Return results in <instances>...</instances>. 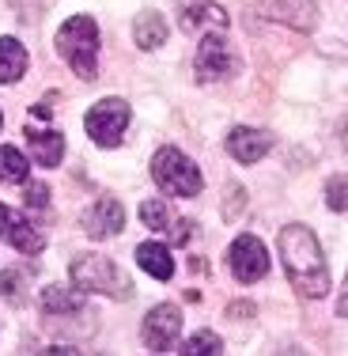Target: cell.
I'll return each instance as SVG.
<instances>
[{
  "label": "cell",
  "mask_w": 348,
  "mask_h": 356,
  "mask_svg": "<svg viewBox=\"0 0 348 356\" xmlns=\"http://www.w3.org/2000/svg\"><path fill=\"white\" fill-rule=\"evenodd\" d=\"M280 261L288 269V281L299 288L303 296L318 300V296L329 292V266L322 258V247L310 227H303V224L280 227Z\"/></svg>",
  "instance_id": "1"
},
{
  "label": "cell",
  "mask_w": 348,
  "mask_h": 356,
  "mask_svg": "<svg viewBox=\"0 0 348 356\" xmlns=\"http://www.w3.org/2000/svg\"><path fill=\"white\" fill-rule=\"evenodd\" d=\"M57 49H61V57L72 65L76 76L95 80V69H99V27H95L91 15H72V19L57 31Z\"/></svg>",
  "instance_id": "2"
},
{
  "label": "cell",
  "mask_w": 348,
  "mask_h": 356,
  "mask_svg": "<svg viewBox=\"0 0 348 356\" xmlns=\"http://www.w3.org/2000/svg\"><path fill=\"white\" fill-rule=\"evenodd\" d=\"M72 284L83 292H99V296H114V300H129L133 284L122 269L103 254H83L72 261Z\"/></svg>",
  "instance_id": "3"
},
{
  "label": "cell",
  "mask_w": 348,
  "mask_h": 356,
  "mask_svg": "<svg viewBox=\"0 0 348 356\" xmlns=\"http://www.w3.org/2000/svg\"><path fill=\"white\" fill-rule=\"evenodd\" d=\"M151 178L163 193L171 197H197L201 193V171L193 167L190 156H182L178 148H159L156 159H151Z\"/></svg>",
  "instance_id": "4"
},
{
  "label": "cell",
  "mask_w": 348,
  "mask_h": 356,
  "mask_svg": "<svg viewBox=\"0 0 348 356\" xmlns=\"http://www.w3.org/2000/svg\"><path fill=\"white\" fill-rule=\"evenodd\" d=\"M83 125H88V137L95 140L99 148H114V144L122 140V133L129 129V106H125L122 99H99V103L88 110Z\"/></svg>",
  "instance_id": "5"
},
{
  "label": "cell",
  "mask_w": 348,
  "mask_h": 356,
  "mask_svg": "<svg viewBox=\"0 0 348 356\" xmlns=\"http://www.w3.org/2000/svg\"><path fill=\"white\" fill-rule=\"evenodd\" d=\"M178 337H182V311L174 303H159L144 318V345L151 353H178Z\"/></svg>",
  "instance_id": "6"
},
{
  "label": "cell",
  "mask_w": 348,
  "mask_h": 356,
  "mask_svg": "<svg viewBox=\"0 0 348 356\" xmlns=\"http://www.w3.org/2000/svg\"><path fill=\"white\" fill-rule=\"evenodd\" d=\"M193 65H197V80H224V76L235 72L239 61H235L231 46L219 38V31H208V35L201 38V46H197Z\"/></svg>",
  "instance_id": "7"
},
{
  "label": "cell",
  "mask_w": 348,
  "mask_h": 356,
  "mask_svg": "<svg viewBox=\"0 0 348 356\" xmlns=\"http://www.w3.org/2000/svg\"><path fill=\"white\" fill-rule=\"evenodd\" d=\"M231 273H235V281H242V284H254L269 273V250L261 247V239L239 235V239L231 243Z\"/></svg>",
  "instance_id": "8"
},
{
  "label": "cell",
  "mask_w": 348,
  "mask_h": 356,
  "mask_svg": "<svg viewBox=\"0 0 348 356\" xmlns=\"http://www.w3.org/2000/svg\"><path fill=\"white\" fill-rule=\"evenodd\" d=\"M178 23L193 35H208L227 27V12L212 0H178Z\"/></svg>",
  "instance_id": "9"
},
{
  "label": "cell",
  "mask_w": 348,
  "mask_h": 356,
  "mask_svg": "<svg viewBox=\"0 0 348 356\" xmlns=\"http://www.w3.org/2000/svg\"><path fill=\"white\" fill-rule=\"evenodd\" d=\"M125 227V209L122 201L114 197H99L95 205L83 213V232L91 235V239H110V235H117Z\"/></svg>",
  "instance_id": "10"
},
{
  "label": "cell",
  "mask_w": 348,
  "mask_h": 356,
  "mask_svg": "<svg viewBox=\"0 0 348 356\" xmlns=\"http://www.w3.org/2000/svg\"><path fill=\"white\" fill-rule=\"evenodd\" d=\"M140 220L151 227V232H163L167 239H174V243H185V239H190V227H193L190 220L167 213V201H159V197L144 201V205H140Z\"/></svg>",
  "instance_id": "11"
},
{
  "label": "cell",
  "mask_w": 348,
  "mask_h": 356,
  "mask_svg": "<svg viewBox=\"0 0 348 356\" xmlns=\"http://www.w3.org/2000/svg\"><path fill=\"white\" fill-rule=\"evenodd\" d=\"M273 148V137L261 129H246V125H239V129L227 133V152H231L239 163H258V159H265V152Z\"/></svg>",
  "instance_id": "12"
},
{
  "label": "cell",
  "mask_w": 348,
  "mask_h": 356,
  "mask_svg": "<svg viewBox=\"0 0 348 356\" xmlns=\"http://www.w3.org/2000/svg\"><path fill=\"white\" fill-rule=\"evenodd\" d=\"M27 148H31V159L38 167H57L65 156V137L57 129H27Z\"/></svg>",
  "instance_id": "13"
},
{
  "label": "cell",
  "mask_w": 348,
  "mask_h": 356,
  "mask_svg": "<svg viewBox=\"0 0 348 356\" xmlns=\"http://www.w3.org/2000/svg\"><path fill=\"white\" fill-rule=\"evenodd\" d=\"M42 307L49 315H80L83 311V288H65V284H49L42 288Z\"/></svg>",
  "instance_id": "14"
},
{
  "label": "cell",
  "mask_w": 348,
  "mask_h": 356,
  "mask_svg": "<svg viewBox=\"0 0 348 356\" xmlns=\"http://www.w3.org/2000/svg\"><path fill=\"white\" fill-rule=\"evenodd\" d=\"M137 261L144 273H151L156 281H171L174 277V258L163 243H140L137 247Z\"/></svg>",
  "instance_id": "15"
},
{
  "label": "cell",
  "mask_w": 348,
  "mask_h": 356,
  "mask_svg": "<svg viewBox=\"0 0 348 356\" xmlns=\"http://www.w3.org/2000/svg\"><path fill=\"white\" fill-rule=\"evenodd\" d=\"M265 12L292 27H314V0H265Z\"/></svg>",
  "instance_id": "16"
},
{
  "label": "cell",
  "mask_w": 348,
  "mask_h": 356,
  "mask_svg": "<svg viewBox=\"0 0 348 356\" xmlns=\"http://www.w3.org/2000/svg\"><path fill=\"white\" fill-rule=\"evenodd\" d=\"M27 69V49L15 38H0V83H15Z\"/></svg>",
  "instance_id": "17"
},
{
  "label": "cell",
  "mask_w": 348,
  "mask_h": 356,
  "mask_svg": "<svg viewBox=\"0 0 348 356\" xmlns=\"http://www.w3.org/2000/svg\"><path fill=\"white\" fill-rule=\"evenodd\" d=\"M133 38H137L140 49L163 46V42H167V23H163V15H156V12L137 15V23H133Z\"/></svg>",
  "instance_id": "18"
},
{
  "label": "cell",
  "mask_w": 348,
  "mask_h": 356,
  "mask_svg": "<svg viewBox=\"0 0 348 356\" xmlns=\"http://www.w3.org/2000/svg\"><path fill=\"white\" fill-rule=\"evenodd\" d=\"M8 243H12V247L19 250V254H38V250H42V235H38L23 216L15 220V227L8 232Z\"/></svg>",
  "instance_id": "19"
},
{
  "label": "cell",
  "mask_w": 348,
  "mask_h": 356,
  "mask_svg": "<svg viewBox=\"0 0 348 356\" xmlns=\"http://www.w3.org/2000/svg\"><path fill=\"white\" fill-rule=\"evenodd\" d=\"M0 182H27V159L15 148H0Z\"/></svg>",
  "instance_id": "20"
},
{
  "label": "cell",
  "mask_w": 348,
  "mask_h": 356,
  "mask_svg": "<svg viewBox=\"0 0 348 356\" xmlns=\"http://www.w3.org/2000/svg\"><path fill=\"white\" fill-rule=\"evenodd\" d=\"M178 353L182 356H216V353H224V341H219L216 334H208V330H201V334H193Z\"/></svg>",
  "instance_id": "21"
},
{
  "label": "cell",
  "mask_w": 348,
  "mask_h": 356,
  "mask_svg": "<svg viewBox=\"0 0 348 356\" xmlns=\"http://www.w3.org/2000/svg\"><path fill=\"white\" fill-rule=\"evenodd\" d=\"M326 205L333 209V213H345V209H348V175L329 178V186H326Z\"/></svg>",
  "instance_id": "22"
},
{
  "label": "cell",
  "mask_w": 348,
  "mask_h": 356,
  "mask_svg": "<svg viewBox=\"0 0 348 356\" xmlns=\"http://www.w3.org/2000/svg\"><path fill=\"white\" fill-rule=\"evenodd\" d=\"M27 205H31V209H46V205H49V190H46L42 182H31V186H27Z\"/></svg>",
  "instance_id": "23"
},
{
  "label": "cell",
  "mask_w": 348,
  "mask_h": 356,
  "mask_svg": "<svg viewBox=\"0 0 348 356\" xmlns=\"http://www.w3.org/2000/svg\"><path fill=\"white\" fill-rule=\"evenodd\" d=\"M15 220H19V216H15L12 209H4V205H0V235H4V239H8V232L15 227Z\"/></svg>",
  "instance_id": "24"
},
{
  "label": "cell",
  "mask_w": 348,
  "mask_h": 356,
  "mask_svg": "<svg viewBox=\"0 0 348 356\" xmlns=\"http://www.w3.org/2000/svg\"><path fill=\"white\" fill-rule=\"evenodd\" d=\"M337 315L348 318V277H345V288H341V300H337Z\"/></svg>",
  "instance_id": "25"
},
{
  "label": "cell",
  "mask_w": 348,
  "mask_h": 356,
  "mask_svg": "<svg viewBox=\"0 0 348 356\" xmlns=\"http://www.w3.org/2000/svg\"><path fill=\"white\" fill-rule=\"evenodd\" d=\"M0 125H4V118H0Z\"/></svg>",
  "instance_id": "26"
}]
</instances>
